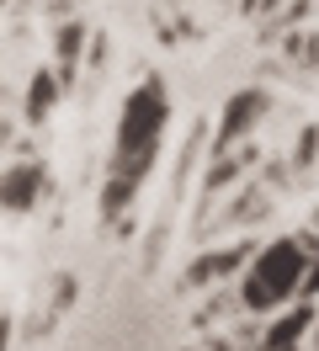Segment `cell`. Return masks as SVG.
<instances>
[{
  "instance_id": "obj_1",
  "label": "cell",
  "mask_w": 319,
  "mask_h": 351,
  "mask_svg": "<svg viewBox=\"0 0 319 351\" xmlns=\"http://www.w3.org/2000/svg\"><path fill=\"white\" fill-rule=\"evenodd\" d=\"M303 277H309V245L303 240L266 245V250H255V261L239 277V308L272 314V308H282L287 298L303 293Z\"/></svg>"
},
{
  "instance_id": "obj_2",
  "label": "cell",
  "mask_w": 319,
  "mask_h": 351,
  "mask_svg": "<svg viewBox=\"0 0 319 351\" xmlns=\"http://www.w3.org/2000/svg\"><path fill=\"white\" fill-rule=\"evenodd\" d=\"M165 112H170L165 86H160V80H144V86L123 101L112 154H117V149H154V144H160V128H165Z\"/></svg>"
},
{
  "instance_id": "obj_3",
  "label": "cell",
  "mask_w": 319,
  "mask_h": 351,
  "mask_svg": "<svg viewBox=\"0 0 319 351\" xmlns=\"http://www.w3.org/2000/svg\"><path fill=\"white\" fill-rule=\"evenodd\" d=\"M255 261V245L239 240V245H224V250H208L187 266V287H218L224 277H245V266Z\"/></svg>"
},
{
  "instance_id": "obj_4",
  "label": "cell",
  "mask_w": 319,
  "mask_h": 351,
  "mask_svg": "<svg viewBox=\"0 0 319 351\" xmlns=\"http://www.w3.org/2000/svg\"><path fill=\"white\" fill-rule=\"evenodd\" d=\"M261 112H266V90H239V96H229L224 123H218V149H229L239 133H250L255 123H261Z\"/></svg>"
},
{
  "instance_id": "obj_5",
  "label": "cell",
  "mask_w": 319,
  "mask_h": 351,
  "mask_svg": "<svg viewBox=\"0 0 319 351\" xmlns=\"http://www.w3.org/2000/svg\"><path fill=\"white\" fill-rule=\"evenodd\" d=\"M309 325H314V308H309V304L287 308V314H282L276 325L261 330V351H287V346H298V341L309 335Z\"/></svg>"
},
{
  "instance_id": "obj_6",
  "label": "cell",
  "mask_w": 319,
  "mask_h": 351,
  "mask_svg": "<svg viewBox=\"0 0 319 351\" xmlns=\"http://www.w3.org/2000/svg\"><path fill=\"white\" fill-rule=\"evenodd\" d=\"M38 186H43L38 165H11V171H5V208H11V213L32 208V202H38Z\"/></svg>"
},
{
  "instance_id": "obj_7",
  "label": "cell",
  "mask_w": 319,
  "mask_h": 351,
  "mask_svg": "<svg viewBox=\"0 0 319 351\" xmlns=\"http://www.w3.org/2000/svg\"><path fill=\"white\" fill-rule=\"evenodd\" d=\"M80 43H85V27L80 22H64L54 48H59V75L64 80H75V64H80Z\"/></svg>"
},
{
  "instance_id": "obj_8",
  "label": "cell",
  "mask_w": 319,
  "mask_h": 351,
  "mask_svg": "<svg viewBox=\"0 0 319 351\" xmlns=\"http://www.w3.org/2000/svg\"><path fill=\"white\" fill-rule=\"evenodd\" d=\"M54 96H59L54 75H32V86H27V117H32V123H43V117H48V107H54Z\"/></svg>"
},
{
  "instance_id": "obj_9",
  "label": "cell",
  "mask_w": 319,
  "mask_h": 351,
  "mask_svg": "<svg viewBox=\"0 0 319 351\" xmlns=\"http://www.w3.org/2000/svg\"><path fill=\"white\" fill-rule=\"evenodd\" d=\"M128 197H133V186H128V181H112V176H106V186H102V213H106V219H112V213H123V208H128Z\"/></svg>"
},
{
  "instance_id": "obj_10",
  "label": "cell",
  "mask_w": 319,
  "mask_h": 351,
  "mask_svg": "<svg viewBox=\"0 0 319 351\" xmlns=\"http://www.w3.org/2000/svg\"><path fill=\"white\" fill-rule=\"evenodd\" d=\"M319 293V261H309V277H303V293H298V298H303V304H309V298H314Z\"/></svg>"
},
{
  "instance_id": "obj_11",
  "label": "cell",
  "mask_w": 319,
  "mask_h": 351,
  "mask_svg": "<svg viewBox=\"0 0 319 351\" xmlns=\"http://www.w3.org/2000/svg\"><path fill=\"white\" fill-rule=\"evenodd\" d=\"M287 351H298V346H287Z\"/></svg>"
}]
</instances>
